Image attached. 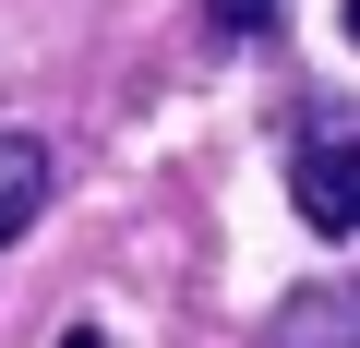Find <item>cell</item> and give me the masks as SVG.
<instances>
[{"mask_svg":"<svg viewBox=\"0 0 360 348\" xmlns=\"http://www.w3.org/2000/svg\"><path fill=\"white\" fill-rule=\"evenodd\" d=\"M288 205H300L324 240L360 228V132H300V144H288Z\"/></svg>","mask_w":360,"mask_h":348,"instance_id":"1","label":"cell"},{"mask_svg":"<svg viewBox=\"0 0 360 348\" xmlns=\"http://www.w3.org/2000/svg\"><path fill=\"white\" fill-rule=\"evenodd\" d=\"M252 348H360V276H348V288H300V300H276Z\"/></svg>","mask_w":360,"mask_h":348,"instance_id":"2","label":"cell"},{"mask_svg":"<svg viewBox=\"0 0 360 348\" xmlns=\"http://www.w3.org/2000/svg\"><path fill=\"white\" fill-rule=\"evenodd\" d=\"M49 193H60V156H49L37 132H0V252L49 217Z\"/></svg>","mask_w":360,"mask_h":348,"instance_id":"3","label":"cell"},{"mask_svg":"<svg viewBox=\"0 0 360 348\" xmlns=\"http://www.w3.org/2000/svg\"><path fill=\"white\" fill-rule=\"evenodd\" d=\"M276 13H288V0H205L217 37H276Z\"/></svg>","mask_w":360,"mask_h":348,"instance_id":"4","label":"cell"},{"mask_svg":"<svg viewBox=\"0 0 360 348\" xmlns=\"http://www.w3.org/2000/svg\"><path fill=\"white\" fill-rule=\"evenodd\" d=\"M60 348H108V336H96V324H72V336H60Z\"/></svg>","mask_w":360,"mask_h":348,"instance_id":"5","label":"cell"},{"mask_svg":"<svg viewBox=\"0 0 360 348\" xmlns=\"http://www.w3.org/2000/svg\"><path fill=\"white\" fill-rule=\"evenodd\" d=\"M336 13H348V49H360V0H336Z\"/></svg>","mask_w":360,"mask_h":348,"instance_id":"6","label":"cell"}]
</instances>
